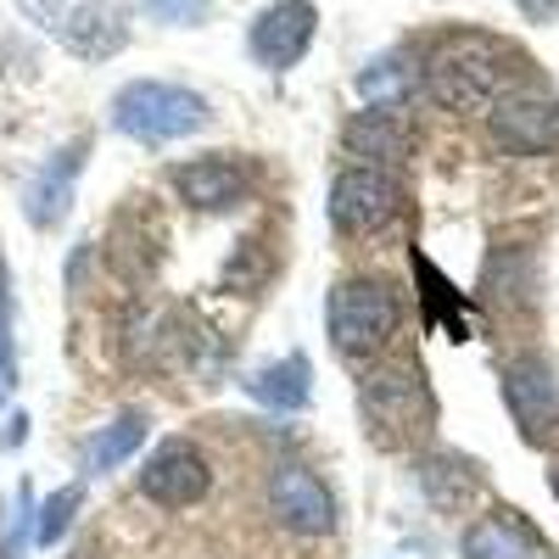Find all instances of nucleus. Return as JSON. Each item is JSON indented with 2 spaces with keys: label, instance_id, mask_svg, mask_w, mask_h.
<instances>
[{
  "label": "nucleus",
  "instance_id": "obj_1",
  "mask_svg": "<svg viewBox=\"0 0 559 559\" xmlns=\"http://www.w3.org/2000/svg\"><path fill=\"white\" fill-rule=\"evenodd\" d=\"M509 45L487 28H453L426 51V90L442 112H481L498 102Z\"/></svg>",
  "mask_w": 559,
  "mask_h": 559
},
{
  "label": "nucleus",
  "instance_id": "obj_2",
  "mask_svg": "<svg viewBox=\"0 0 559 559\" xmlns=\"http://www.w3.org/2000/svg\"><path fill=\"white\" fill-rule=\"evenodd\" d=\"M324 331H331V347L347 358V364H369L381 358L397 331H403V297L392 280L381 274H353L331 292L324 302Z\"/></svg>",
  "mask_w": 559,
  "mask_h": 559
},
{
  "label": "nucleus",
  "instance_id": "obj_3",
  "mask_svg": "<svg viewBox=\"0 0 559 559\" xmlns=\"http://www.w3.org/2000/svg\"><path fill=\"white\" fill-rule=\"evenodd\" d=\"M358 414H364V437L381 453H408L414 442H426L437 426V397L419 381L414 364L392 369H369L358 386Z\"/></svg>",
  "mask_w": 559,
  "mask_h": 559
},
{
  "label": "nucleus",
  "instance_id": "obj_4",
  "mask_svg": "<svg viewBox=\"0 0 559 559\" xmlns=\"http://www.w3.org/2000/svg\"><path fill=\"white\" fill-rule=\"evenodd\" d=\"M112 129L140 146H168V140L207 129V102L168 79H134L112 96Z\"/></svg>",
  "mask_w": 559,
  "mask_h": 559
},
{
  "label": "nucleus",
  "instance_id": "obj_5",
  "mask_svg": "<svg viewBox=\"0 0 559 559\" xmlns=\"http://www.w3.org/2000/svg\"><path fill=\"white\" fill-rule=\"evenodd\" d=\"M17 7L79 62H107L129 45V23L107 0H17Z\"/></svg>",
  "mask_w": 559,
  "mask_h": 559
},
{
  "label": "nucleus",
  "instance_id": "obj_6",
  "mask_svg": "<svg viewBox=\"0 0 559 559\" xmlns=\"http://www.w3.org/2000/svg\"><path fill=\"white\" fill-rule=\"evenodd\" d=\"M403 179L392 168H376V163H353L336 174L331 185V224H336V236H381L386 224L403 218Z\"/></svg>",
  "mask_w": 559,
  "mask_h": 559
},
{
  "label": "nucleus",
  "instance_id": "obj_7",
  "mask_svg": "<svg viewBox=\"0 0 559 559\" xmlns=\"http://www.w3.org/2000/svg\"><path fill=\"white\" fill-rule=\"evenodd\" d=\"M487 129H492V146L503 157H543L559 146V96L532 79L509 84L487 107Z\"/></svg>",
  "mask_w": 559,
  "mask_h": 559
},
{
  "label": "nucleus",
  "instance_id": "obj_8",
  "mask_svg": "<svg viewBox=\"0 0 559 559\" xmlns=\"http://www.w3.org/2000/svg\"><path fill=\"white\" fill-rule=\"evenodd\" d=\"M269 515L292 537H331L336 532V498L308 464H274L269 476Z\"/></svg>",
  "mask_w": 559,
  "mask_h": 559
},
{
  "label": "nucleus",
  "instance_id": "obj_9",
  "mask_svg": "<svg viewBox=\"0 0 559 559\" xmlns=\"http://www.w3.org/2000/svg\"><path fill=\"white\" fill-rule=\"evenodd\" d=\"M207 492H213V464L197 442H185V437H168L146 459V471H140V498H152L157 509H191Z\"/></svg>",
  "mask_w": 559,
  "mask_h": 559
},
{
  "label": "nucleus",
  "instance_id": "obj_10",
  "mask_svg": "<svg viewBox=\"0 0 559 559\" xmlns=\"http://www.w3.org/2000/svg\"><path fill=\"white\" fill-rule=\"evenodd\" d=\"M503 403L515 414V426L526 442H554L559 437V381L548 358L537 353H521L503 364Z\"/></svg>",
  "mask_w": 559,
  "mask_h": 559
},
{
  "label": "nucleus",
  "instance_id": "obj_11",
  "mask_svg": "<svg viewBox=\"0 0 559 559\" xmlns=\"http://www.w3.org/2000/svg\"><path fill=\"white\" fill-rule=\"evenodd\" d=\"M168 179H174L179 202L197 207V213H229V207H241L252 197V168L241 157H229V152L191 157V163H179Z\"/></svg>",
  "mask_w": 559,
  "mask_h": 559
},
{
  "label": "nucleus",
  "instance_id": "obj_12",
  "mask_svg": "<svg viewBox=\"0 0 559 559\" xmlns=\"http://www.w3.org/2000/svg\"><path fill=\"white\" fill-rule=\"evenodd\" d=\"M313 28H319V12H313V0H274L269 12H258L252 23V62H263L269 73H286L308 57V45H313Z\"/></svg>",
  "mask_w": 559,
  "mask_h": 559
},
{
  "label": "nucleus",
  "instance_id": "obj_13",
  "mask_svg": "<svg viewBox=\"0 0 559 559\" xmlns=\"http://www.w3.org/2000/svg\"><path fill=\"white\" fill-rule=\"evenodd\" d=\"M464 559H548V543L521 509L498 503L481 521L464 526Z\"/></svg>",
  "mask_w": 559,
  "mask_h": 559
},
{
  "label": "nucleus",
  "instance_id": "obj_14",
  "mask_svg": "<svg viewBox=\"0 0 559 559\" xmlns=\"http://www.w3.org/2000/svg\"><path fill=\"white\" fill-rule=\"evenodd\" d=\"M84 152H90V140H68V146L45 163L34 179H28V191H23V213L34 229H57L73 207V179L84 168Z\"/></svg>",
  "mask_w": 559,
  "mask_h": 559
},
{
  "label": "nucleus",
  "instance_id": "obj_15",
  "mask_svg": "<svg viewBox=\"0 0 559 559\" xmlns=\"http://www.w3.org/2000/svg\"><path fill=\"white\" fill-rule=\"evenodd\" d=\"M342 146L364 163H376V168H392L414 152V134L408 123L397 118V107H364L347 129H342Z\"/></svg>",
  "mask_w": 559,
  "mask_h": 559
},
{
  "label": "nucleus",
  "instance_id": "obj_16",
  "mask_svg": "<svg viewBox=\"0 0 559 559\" xmlns=\"http://www.w3.org/2000/svg\"><path fill=\"white\" fill-rule=\"evenodd\" d=\"M419 487H426V498L442 509V515H459V509L476 503L481 476H476L471 459H459V453H431L426 464H419Z\"/></svg>",
  "mask_w": 559,
  "mask_h": 559
},
{
  "label": "nucleus",
  "instance_id": "obj_17",
  "mask_svg": "<svg viewBox=\"0 0 559 559\" xmlns=\"http://www.w3.org/2000/svg\"><path fill=\"white\" fill-rule=\"evenodd\" d=\"M107 258H112V269H118L123 280H146V274L157 269V258H163V229H157L152 218H140V213H123V218L112 224Z\"/></svg>",
  "mask_w": 559,
  "mask_h": 559
},
{
  "label": "nucleus",
  "instance_id": "obj_18",
  "mask_svg": "<svg viewBox=\"0 0 559 559\" xmlns=\"http://www.w3.org/2000/svg\"><path fill=\"white\" fill-rule=\"evenodd\" d=\"M308 376H313L308 358H302V353H292V358H280V364L258 369V376L247 381V392H252L258 403L280 408V414H297V408H308V397H313Z\"/></svg>",
  "mask_w": 559,
  "mask_h": 559
},
{
  "label": "nucleus",
  "instance_id": "obj_19",
  "mask_svg": "<svg viewBox=\"0 0 559 559\" xmlns=\"http://www.w3.org/2000/svg\"><path fill=\"white\" fill-rule=\"evenodd\" d=\"M146 426L152 419L146 414H118L112 426H102L96 437H90V448H84V471H118L123 459H134V448L146 442Z\"/></svg>",
  "mask_w": 559,
  "mask_h": 559
},
{
  "label": "nucleus",
  "instance_id": "obj_20",
  "mask_svg": "<svg viewBox=\"0 0 559 559\" xmlns=\"http://www.w3.org/2000/svg\"><path fill=\"white\" fill-rule=\"evenodd\" d=\"M269 274H274V247H263V236H247L236 252H229V263H224V286L252 297V292L269 286Z\"/></svg>",
  "mask_w": 559,
  "mask_h": 559
},
{
  "label": "nucleus",
  "instance_id": "obj_21",
  "mask_svg": "<svg viewBox=\"0 0 559 559\" xmlns=\"http://www.w3.org/2000/svg\"><path fill=\"white\" fill-rule=\"evenodd\" d=\"M79 503H84V487H57L51 498L39 503V521H34V543H39V548L62 543V537H68V526H73V515H79Z\"/></svg>",
  "mask_w": 559,
  "mask_h": 559
},
{
  "label": "nucleus",
  "instance_id": "obj_22",
  "mask_svg": "<svg viewBox=\"0 0 559 559\" xmlns=\"http://www.w3.org/2000/svg\"><path fill=\"white\" fill-rule=\"evenodd\" d=\"M414 269H419V280H426V313H431V319H437V313H448V331H453V342H464V331H471V324H464V308H459L453 286H448V280H442L426 258H414Z\"/></svg>",
  "mask_w": 559,
  "mask_h": 559
},
{
  "label": "nucleus",
  "instance_id": "obj_23",
  "mask_svg": "<svg viewBox=\"0 0 559 559\" xmlns=\"http://www.w3.org/2000/svg\"><path fill=\"white\" fill-rule=\"evenodd\" d=\"M403 84H408V73L386 57V62H376V68H364V79H358V90L369 96V107H392L397 96H403Z\"/></svg>",
  "mask_w": 559,
  "mask_h": 559
},
{
  "label": "nucleus",
  "instance_id": "obj_24",
  "mask_svg": "<svg viewBox=\"0 0 559 559\" xmlns=\"http://www.w3.org/2000/svg\"><path fill=\"white\" fill-rule=\"evenodd\" d=\"M134 7H146L157 23H202L213 0H134Z\"/></svg>",
  "mask_w": 559,
  "mask_h": 559
},
{
  "label": "nucleus",
  "instance_id": "obj_25",
  "mask_svg": "<svg viewBox=\"0 0 559 559\" xmlns=\"http://www.w3.org/2000/svg\"><path fill=\"white\" fill-rule=\"evenodd\" d=\"M515 7H521L532 23H548V17H559V0H515Z\"/></svg>",
  "mask_w": 559,
  "mask_h": 559
},
{
  "label": "nucleus",
  "instance_id": "obj_26",
  "mask_svg": "<svg viewBox=\"0 0 559 559\" xmlns=\"http://www.w3.org/2000/svg\"><path fill=\"white\" fill-rule=\"evenodd\" d=\"M0 308H7V263H0Z\"/></svg>",
  "mask_w": 559,
  "mask_h": 559
},
{
  "label": "nucleus",
  "instance_id": "obj_27",
  "mask_svg": "<svg viewBox=\"0 0 559 559\" xmlns=\"http://www.w3.org/2000/svg\"><path fill=\"white\" fill-rule=\"evenodd\" d=\"M73 559H96V548H79V554H73Z\"/></svg>",
  "mask_w": 559,
  "mask_h": 559
},
{
  "label": "nucleus",
  "instance_id": "obj_28",
  "mask_svg": "<svg viewBox=\"0 0 559 559\" xmlns=\"http://www.w3.org/2000/svg\"><path fill=\"white\" fill-rule=\"evenodd\" d=\"M554 498H559V471H554Z\"/></svg>",
  "mask_w": 559,
  "mask_h": 559
},
{
  "label": "nucleus",
  "instance_id": "obj_29",
  "mask_svg": "<svg viewBox=\"0 0 559 559\" xmlns=\"http://www.w3.org/2000/svg\"><path fill=\"white\" fill-rule=\"evenodd\" d=\"M548 559H559V554H548Z\"/></svg>",
  "mask_w": 559,
  "mask_h": 559
}]
</instances>
